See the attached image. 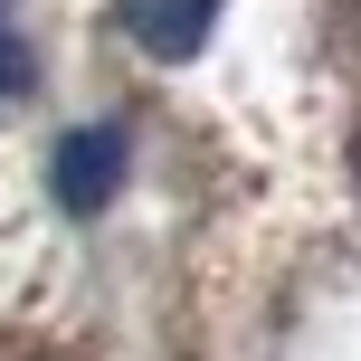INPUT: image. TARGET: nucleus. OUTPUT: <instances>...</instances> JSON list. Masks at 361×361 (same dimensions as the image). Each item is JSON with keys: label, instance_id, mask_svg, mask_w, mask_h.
Returning a JSON list of instances; mask_svg holds the SVG:
<instances>
[{"label": "nucleus", "instance_id": "obj_1", "mask_svg": "<svg viewBox=\"0 0 361 361\" xmlns=\"http://www.w3.org/2000/svg\"><path fill=\"white\" fill-rule=\"evenodd\" d=\"M124 162H133V133H124V124H76V133H57V152H48L57 209H67V219H95L114 190H124Z\"/></svg>", "mask_w": 361, "mask_h": 361}, {"label": "nucleus", "instance_id": "obj_2", "mask_svg": "<svg viewBox=\"0 0 361 361\" xmlns=\"http://www.w3.org/2000/svg\"><path fill=\"white\" fill-rule=\"evenodd\" d=\"M124 38L143 57H162V67H180V57H200L209 48V29H219V0H124Z\"/></svg>", "mask_w": 361, "mask_h": 361}, {"label": "nucleus", "instance_id": "obj_3", "mask_svg": "<svg viewBox=\"0 0 361 361\" xmlns=\"http://www.w3.org/2000/svg\"><path fill=\"white\" fill-rule=\"evenodd\" d=\"M19 95H29V48L0 29V105H19Z\"/></svg>", "mask_w": 361, "mask_h": 361}]
</instances>
